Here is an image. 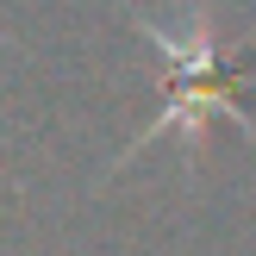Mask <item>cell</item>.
I'll use <instances>...</instances> for the list:
<instances>
[{
    "label": "cell",
    "mask_w": 256,
    "mask_h": 256,
    "mask_svg": "<svg viewBox=\"0 0 256 256\" xmlns=\"http://www.w3.org/2000/svg\"><path fill=\"white\" fill-rule=\"evenodd\" d=\"M144 38L162 50V62H169V106L156 112V125H150L144 138H132V156L150 144V138H182L188 150H200V138H206V119L212 112H225L232 125H244V132L256 138V125L238 112L232 100V56L219 50V32H212V0H194V6L182 12V25H162V19H144Z\"/></svg>",
    "instance_id": "1"
}]
</instances>
